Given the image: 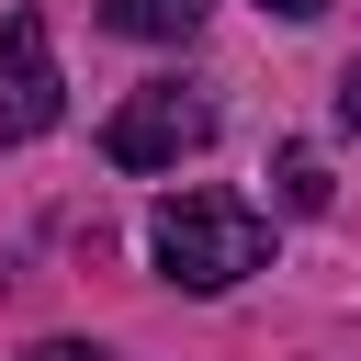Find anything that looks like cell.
Returning <instances> with one entry per match:
<instances>
[{"instance_id": "1", "label": "cell", "mask_w": 361, "mask_h": 361, "mask_svg": "<svg viewBox=\"0 0 361 361\" xmlns=\"http://www.w3.org/2000/svg\"><path fill=\"white\" fill-rule=\"evenodd\" d=\"M147 248H158V271H169L180 293H226V282H248V271L271 259V226H259V203H237V192H169V203L147 214Z\"/></svg>"}, {"instance_id": "2", "label": "cell", "mask_w": 361, "mask_h": 361, "mask_svg": "<svg viewBox=\"0 0 361 361\" xmlns=\"http://www.w3.org/2000/svg\"><path fill=\"white\" fill-rule=\"evenodd\" d=\"M192 147H214V102H203V90H180V79L135 90V102L102 124V158H113V169H180Z\"/></svg>"}, {"instance_id": "3", "label": "cell", "mask_w": 361, "mask_h": 361, "mask_svg": "<svg viewBox=\"0 0 361 361\" xmlns=\"http://www.w3.org/2000/svg\"><path fill=\"white\" fill-rule=\"evenodd\" d=\"M56 113H68L56 45H45V23H34V11H11V23H0V147H34Z\"/></svg>"}, {"instance_id": "4", "label": "cell", "mask_w": 361, "mask_h": 361, "mask_svg": "<svg viewBox=\"0 0 361 361\" xmlns=\"http://www.w3.org/2000/svg\"><path fill=\"white\" fill-rule=\"evenodd\" d=\"M102 23L135 34V45H180V34L203 23V0H102Z\"/></svg>"}, {"instance_id": "5", "label": "cell", "mask_w": 361, "mask_h": 361, "mask_svg": "<svg viewBox=\"0 0 361 361\" xmlns=\"http://www.w3.org/2000/svg\"><path fill=\"white\" fill-rule=\"evenodd\" d=\"M282 203L293 214H327V158L316 147H282Z\"/></svg>"}, {"instance_id": "6", "label": "cell", "mask_w": 361, "mask_h": 361, "mask_svg": "<svg viewBox=\"0 0 361 361\" xmlns=\"http://www.w3.org/2000/svg\"><path fill=\"white\" fill-rule=\"evenodd\" d=\"M338 124H350V135H361V56H350V68H338Z\"/></svg>"}, {"instance_id": "7", "label": "cell", "mask_w": 361, "mask_h": 361, "mask_svg": "<svg viewBox=\"0 0 361 361\" xmlns=\"http://www.w3.org/2000/svg\"><path fill=\"white\" fill-rule=\"evenodd\" d=\"M23 361H102L90 338H45V350H23Z\"/></svg>"}, {"instance_id": "8", "label": "cell", "mask_w": 361, "mask_h": 361, "mask_svg": "<svg viewBox=\"0 0 361 361\" xmlns=\"http://www.w3.org/2000/svg\"><path fill=\"white\" fill-rule=\"evenodd\" d=\"M259 11H282V23H316V11H327V0H259Z\"/></svg>"}]
</instances>
